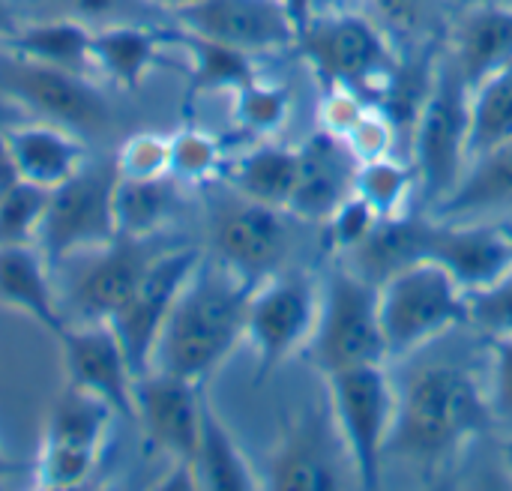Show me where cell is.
<instances>
[{"label": "cell", "mask_w": 512, "mask_h": 491, "mask_svg": "<svg viewBox=\"0 0 512 491\" xmlns=\"http://www.w3.org/2000/svg\"><path fill=\"white\" fill-rule=\"evenodd\" d=\"M492 342V411L495 420L512 429V339Z\"/></svg>", "instance_id": "cell-44"}, {"label": "cell", "mask_w": 512, "mask_h": 491, "mask_svg": "<svg viewBox=\"0 0 512 491\" xmlns=\"http://www.w3.org/2000/svg\"><path fill=\"white\" fill-rule=\"evenodd\" d=\"M426 261L441 264L468 294L512 273V225L483 219H435Z\"/></svg>", "instance_id": "cell-18"}, {"label": "cell", "mask_w": 512, "mask_h": 491, "mask_svg": "<svg viewBox=\"0 0 512 491\" xmlns=\"http://www.w3.org/2000/svg\"><path fill=\"white\" fill-rule=\"evenodd\" d=\"M192 474H195L198 489H264L261 474L252 468V462L240 450L237 438L231 435V429L213 408L210 396H204V405H201V435H198V450L192 459Z\"/></svg>", "instance_id": "cell-27"}, {"label": "cell", "mask_w": 512, "mask_h": 491, "mask_svg": "<svg viewBox=\"0 0 512 491\" xmlns=\"http://www.w3.org/2000/svg\"><path fill=\"white\" fill-rule=\"evenodd\" d=\"M114 168L129 180H159L171 177V135L135 132L123 138L114 153Z\"/></svg>", "instance_id": "cell-37"}, {"label": "cell", "mask_w": 512, "mask_h": 491, "mask_svg": "<svg viewBox=\"0 0 512 491\" xmlns=\"http://www.w3.org/2000/svg\"><path fill=\"white\" fill-rule=\"evenodd\" d=\"M411 153L417 186L429 207L441 204L471 165V87L444 51L411 129Z\"/></svg>", "instance_id": "cell-3"}, {"label": "cell", "mask_w": 512, "mask_h": 491, "mask_svg": "<svg viewBox=\"0 0 512 491\" xmlns=\"http://www.w3.org/2000/svg\"><path fill=\"white\" fill-rule=\"evenodd\" d=\"M18 474V462H12L3 450H0V486L6 483V480H12Z\"/></svg>", "instance_id": "cell-49"}, {"label": "cell", "mask_w": 512, "mask_h": 491, "mask_svg": "<svg viewBox=\"0 0 512 491\" xmlns=\"http://www.w3.org/2000/svg\"><path fill=\"white\" fill-rule=\"evenodd\" d=\"M444 54L474 90L489 75L512 63V3L474 0L459 6Z\"/></svg>", "instance_id": "cell-20"}, {"label": "cell", "mask_w": 512, "mask_h": 491, "mask_svg": "<svg viewBox=\"0 0 512 491\" xmlns=\"http://www.w3.org/2000/svg\"><path fill=\"white\" fill-rule=\"evenodd\" d=\"M0 93L21 105L33 120H48L78 135L99 132L111 123V108L90 75L66 72L0 54Z\"/></svg>", "instance_id": "cell-11"}, {"label": "cell", "mask_w": 512, "mask_h": 491, "mask_svg": "<svg viewBox=\"0 0 512 491\" xmlns=\"http://www.w3.org/2000/svg\"><path fill=\"white\" fill-rule=\"evenodd\" d=\"M468 324L489 339H512V273L468 294Z\"/></svg>", "instance_id": "cell-40"}, {"label": "cell", "mask_w": 512, "mask_h": 491, "mask_svg": "<svg viewBox=\"0 0 512 491\" xmlns=\"http://www.w3.org/2000/svg\"><path fill=\"white\" fill-rule=\"evenodd\" d=\"M168 42L183 48L189 57V90H186V105L195 102L204 93H234L243 84L258 78L255 54H246L240 48H231L225 42L198 36L192 30H168Z\"/></svg>", "instance_id": "cell-28"}, {"label": "cell", "mask_w": 512, "mask_h": 491, "mask_svg": "<svg viewBox=\"0 0 512 491\" xmlns=\"http://www.w3.org/2000/svg\"><path fill=\"white\" fill-rule=\"evenodd\" d=\"M18 180L45 192L66 183L87 162V147L78 132L48 120H21L0 132Z\"/></svg>", "instance_id": "cell-21"}, {"label": "cell", "mask_w": 512, "mask_h": 491, "mask_svg": "<svg viewBox=\"0 0 512 491\" xmlns=\"http://www.w3.org/2000/svg\"><path fill=\"white\" fill-rule=\"evenodd\" d=\"M201 258H204V252L195 246L159 249L150 258V264L144 267V273H141L138 285L132 288V294L126 297V303L111 315L108 327L120 339L135 375H144L153 369L162 327H165L183 285L201 264Z\"/></svg>", "instance_id": "cell-10"}, {"label": "cell", "mask_w": 512, "mask_h": 491, "mask_svg": "<svg viewBox=\"0 0 512 491\" xmlns=\"http://www.w3.org/2000/svg\"><path fill=\"white\" fill-rule=\"evenodd\" d=\"M204 384L150 369L135 378V417L150 453L192 465L201 435Z\"/></svg>", "instance_id": "cell-13"}, {"label": "cell", "mask_w": 512, "mask_h": 491, "mask_svg": "<svg viewBox=\"0 0 512 491\" xmlns=\"http://www.w3.org/2000/svg\"><path fill=\"white\" fill-rule=\"evenodd\" d=\"M225 171V150L216 135L186 126L171 135V177L177 183H207Z\"/></svg>", "instance_id": "cell-35"}, {"label": "cell", "mask_w": 512, "mask_h": 491, "mask_svg": "<svg viewBox=\"0 0 512 491\" xmlns=\"http://www.w3.org/2000/svg\"><path fill=\"white\" fill-rule=\"evenodd\" d=\"M294 51L309 63L324 87H351L369 102L393 75L399 57L390 36L372 15L330 9L309 18L294 39Z\"/></svg>", "instance_id": "cell-5"}, {"label": "cell", "mask_w": 512, "mask_h": 491, "mask_svg": "<svg viewBox=\"0 0 512 491\" xmlns=\"http://www.w3.org/2000/svg\"><path fill=\"white\" fill-rule=\"evenodd\" d=\"M387 357L402 360L468 324V291L435 261H420L378 285Z\"/></svg>", "instance_id": "cell-6"}, {"label": "cell", "mask_w": 512, "mask_h": 491, "mask_svg": "<svg viewBox=\"0 0 512 491\" xmlns=\"http://www.w3.org/2000/svg\"><path fill=\"white\" fill-rule=\"evenodd\" d=\"M432 210L438 219H483L512 213V138L474 156L459 186Z\"/></svg>", "instance_id": "cell-25"}, {"label": "cell", "mask_w": 512, "mask_h": 491, "mask_svg": "<svg viewBox=\"0 0 512 491\" xmlns=\"http://www.w3.org/2000/svg\"><path fill=\"white\" fill-rule=\"evenodd\" d=\"M378 213L357 195L351 192L321 225H324V246L333 255H351L378 225Z\"/></svg>", "instance_id": "cell-39"}, {"label": "cell", "mask_w": 512, "mask_h": 491, "mask_svg": "<svg viewBox=\"0 0 512 491\" xmlns=\"http://www.w3.org/2000/svg\"><path fill=\"white\" fill-rule=\"evenodd\" d=\"M48 192L33 183H12L0 192V249L36 246V231L42 222Z\"/></svg>", "instance_id": "cell-36"}, {"label": "cell", "mask_w": 512, "mask_h": 491, "mask_svg": "<svg viewBox=\"0 0 512 491\" xmlns=\"http://www.w3.org/2000/svg\"><path fill=\"white\" fill-rule=\"evenodd\" d=\"M303 354L324 378L354 366L387 363L378 285L348 264L333 270L321 285L315 330Z\"/></svg>", "instance_id": "cell-4"}, {"label": "cell", "mask_w": 512, "mask_h": 491, "mask_svg": "<svg viewBox=\"0 0 512 491\" xmlns=\"http://www.w3.org/2000/svg\"><path fill=\"white\" fill-rule=\"evenodd\" d=\"M447 3H456V6H465V3H474V0H447Z\"/></svg>", "instance_id": "cell-52"}, {"label": "cell", "mask_w": 512, "mask_h": 491, "mask_svg": "<svg viewBox=\"0 0 512 491\" xmlns=\"http://www.w3.org/2000/svg\"><path fill=\"white\" fill-rule=\"evenodd\" d=\"M180 195L174 177L129 180L117 174L114 186V228L117 237L153 240L177 213Z\"/></svg>", "instance_id": "cell-31"}, {"label": "cell", "mask_w": 512, "mask_h": 491, "mask_svg": "<svg viewBox=\"0 0 512 491\" xmlns=\"http://www.w3.org/2000/svg\"><path fill=\"white\" fill-rule=\"evenodd\" d=\"M0 48L21 57V60H30V63L93 75V57H90L93 27L87 21L75 18V15L18 24L0 42Z\"/></svg>", "instance_id": "cell-26"}, {"label": "cell", "mask_w": 512, "mask_h": 491, "mask_svg": "<svg viewBox=\"0 0 512 491\" xmlns=\"http://www.w3.org/2000/svg\"><path fill=\"white\" fill-rule=\"evenodd\" d=\"M159 249L153 240H129L114 237L105 246L78 252V267L72 282L66 285V318L69 324L84 321H111V315L126 303L132 288L138 285L144 267Z\"/></svg>", "instance_id": "cell-14"}, {"label": "cell", "mask_w": 512, "mask_h": 491, "mask_svg": "<svg viewBox=\"0 0 512 491\" xmlns=\"http://www.w3.org/2000/svg\"><path fill=\"white\" fill-rule=\"evenodd\" d=\"M147 6H159V9H168L171 15L177 12V9H183V6H192V3H198V0H144Z\"/></svg>", "instance_id": "cell-50"}, {"label": "cell", "mask_w": 512, "mask_h": 491, "mask_svg": "<svg viewBox=\"0 0 512 491\" xmlns=\"http://www.w3.org/2000/svg\"><path fill=\"white\" fill-rule=\"evenodd\" d=\"M512 138V63L471 90V159Z\"/></svg>", "instance_id": "cell-32"}, {"label": "cell", "mask_w": 512, "mask_h": 491, "mask_svg": "<svg viewBox=\"0 0 512 491\" xmlns=\"http://www.w3.org/2000/svg\"><path fill=\"white\" fill-rule=\"evenodd\" d=\"M102 456L87 453V450H72V447H57V444H42L36 465H33V483L42 489H75L84 486Z\"/></svg>", "instance_id": "cell-38"}, {"label": "cell", "mask_w": 512, "mask_h": 491, "mask_svg": "<svg viewBox=\"0 0 512 491\" xmlns=\"http://www.w3.org/2000/svg\"><path fill=\"white\" fill-rule=\"evenodd\" d=\"M504 3H512V0H504Z\"/></svg>", "instance_id": "cell-53"}, {"label": "cell", "mask_w": 512, "mask_h": 491, "mask_svg": "<svg viewBox=\"0 0 512 491\" xmlns=\"http://www.w3.org/2000/svg\"><path fill=\"white\" fill-rule=\"evenodd\" d=\"M0 306L30 318L54 339L69 327L63 300L51 279V261L39 246L0 249Z\"/></svg>", "instance_id": "cell-22"}, {"label": "cell", "mask_w": 512, "mask_h": 491, "mask_svg": "<svg viewBox=\"0 0 512 491\" xmlns=\"http://www.w3.org/2000/svg\"><path fill=\"white\" fill-rule=\"evenodd\" d=\"M15 27H18V18H15V12H12V6H9L6 0H0V42H3Z\"/></svg>", "instance_id": "cell-48"}, {"label": "cell", "mask_w": 512, "mask_h": 491, "mask_svg": "<svg viewBox=\"0 0 512 491\" xmlns=\"http://www.w3.org/2000/svg\"><path fill=\"white\" fill-rule=\"evenodd\" d=\"M435 219H426L420 213H399V216H384L372 228V234L348 255V267L366 276L369 282L381 285L399 270L426 261L429 252V237H432Z\"/></svg>", "instance_id": "cell-24"}, {"label": "cell", "mask_w": 512, "mask_h": 491, "mask_svg": "<svg viewBox=\"0 0 512 491\" xmlns=\"http://www.w3.org/2000/svg\"><path fill=\"white\" fill-rule=\"evenodd\" d=\"M168 45V30L147 27L138 21H114L93 27V72L105 75L123 90H138L147 75L162 63V51Z\"/></svg>", "instance_id": "cell-23"}, {"label": "cell", "mask_w": 512, "mask_h": 491, "mask_svg": "<svg viewBox=\"0 0 512 491\" xmlns=\"http://www.w3.org/2000/svg\"><path fill=\"white\" fill-rule=\"evenodd\" d=\"M114 186V159H87L78 174L48 192L36 231V246L51 261V267L75 258L78 252L105 246L117 237Z\"/></svg>", "instance_id": "cell-8"}, {"label": "cell", "mask_w": 512, "mask_h": 491, "mask_svg": "<svg viewBox=\"0 0 512 491\" xmlns=\"http://www.w3.org/2000/svg\"><path fill=\"white\" fill-rule=\"evenodd\" d=\"M324 381L330 390L327 402L348 450L351 471L357 474V483L363 489H378L399 393L393 390L384 363L354 366Z\"/></svg>", "instance_id": "cell-7"}, {"label": "cell", "mask_w": 512, "mask_h": 491, "mask_svg": "<svg viewBox=\"0 0 512 491\" xmlns=\"http://www.w3.org/2000/svg\"><path fill=\"white\" fill-rule=\"evenodd\" d=\"M396 123L372 102L366 108V114L348 129V135L342 138L348 144V150L354 153L357 162H369V159H381L393 153L396 144Z\"/></svg>", "instance_id": "cell-42"}, {"label": "cell", "mask_w": 512, "mask_h": 491, "mask_svg": "<svg viewBox=\"0 0 512 491\" xmlns=\"http://www.w3.org/2000/svg\"><path fill=\"white\" fill-rule=\"evenodd\" d=\"M297 156V183L285 210L303 222H324L354 192L360 162L354 159L348 144L327 129L309 135L297 147Z\"/></svg>", "instance_id": "cell-19"}, {"label": "cell", "mask_w": 512, "mask_h": 491, "mask_svg": "<svg viewBox=\"0 0 512 491\" xmlns=\"http://www.w3.org/2000/svg\"><path fill=\"white\" fill-rule=\"evenodd\" d=\"M72 15L87 21V24H114V21H129V9L132 3H144V0H66Z\"/></svg>", "instance_id": "cell-45"}, {"label": "cell", "mask_w": 512, "mask_h": 491, "mask_svg": "<svg viewBox=\"0 0 512 491\" xmlns=\"http://www.w3.org/2000/svg\"><path fill=\"white\" fill-rule=\"evenodd\" d=\"M60 360L66 372V384L87 390L108 402L120 420L135 417V372L129 357L105 321L69 324L60 336Z\"/></svg>", "instance_id": "cell-16"}, {"label": "cell", "mask_w": 512, "mask_h": 491, "mask_svg": "<svg viewBox=\"0 0 512 491\" xmlns=\"http://www.w3.org/2000/svg\"><path fill=\"white\" fill-rule=\"evenodd\" d=\"M177 27L246 54L294 48L297 24L282 0H198L174 12Z\"/></svg>", "instance_id": "cell-17"}, {"label": "cell", "mask_w": 512, "mask_h": 491, "mask_svg": "<svg viewBox=\"0 0 512 491\" xmlns=\"http://www.w3.org/2000/svg\"><path fill=\"white\" fill-rule=\"evenodd\" d=\"M417 189V171L414 165L399 162L393 153L381 159H369L357 165L354 192L384 219L405 213V204L411 201V192Z\"/></svg>", "instance_id": "cell-33"}, {"label": "cell", "mask_w": 512, "mask_h": 491, "mask_svg": "<svg viewBox=\"0 0 512 491\" xmlns=\"http://www.w3.org/2000/svg\"><path fill=\"white\" fill-rule=\"evenodd\" d=\"M285 213L288 210L282 207L240 198V204L228 207L213 225L216 261L249 285L279 273L291 249V228Z\"/></svg>", "instance_id": "cell-15"}, {"label": "cell", "mask_w": 512, "mask_h": 491, "mask_svg": "<svg viewBox=\"0 0 512 491\" xmlns=\"http://www.w3.org/2000/svg\"><path fill=\"white\" fill-rule=\"evenodd\" d=\"M321 285L303 270H279L261 279L249 297L246 342L255 351V384L273 378V372L306 348L318 318Z\"/></svg>", "instance_id": "cell-9"}, {"label": "cell", "mask_w": 512, "mask_h": 491, "mask_svg": "<svg viewBox=\"0 0 512 491\" xmlns=\"http://www.w3.org/2000/svg\"><path fill=\"white\" fill-rule=\"evenodd\" d=\"M372 18L384 27L387 36L399 39H420L432 27L435 3L438 0H366Z\"/></svg>", "instance_id": "cell-41"}, {"label": "cell", "mask_w": 512, "mask_h": 491, "mask_svg": "<svg viewBox=\"0 0 512 491\" xmlns=\"http://www.w3.org/2000/svg\"><path fill=\"white\" fill-rule=\"evenodd\" d=\"M21 120H30V114L21 105H15L12 99H6L0 93V132L9 129V126H15V123H21Z\"/></svg>", "instance_id": "cell-47"}, {"label": "cell", "mask_w": 512, "mask_h": 491, "mask_svg": "<svg viewBox=\"0 0 512 491\" xmlns=\"http://www.w3.org/2000/svg\"><path fill=\"white\" fill-rule=\"evenodd\" d=\"M342 456L348 450L336 429L330 402L309 405L282 423L279 441L273 444L261 486L264 489L330 491L345 483Z\"/></svg>", "instance_id": "cell-12"}, {"label": "cell", "mask_w": 512, "mask_h": 491, "mask_svg": "<svg viewBox=\"0 0 512 491\" xmlns=\"http://www.w3.org/2000/svg\"><path fill=\"white\" fill-rule=\"evenodd\" d=\"M252 288L216 258H201L162 327L153 369L207 384L246 342Z\"/></svg>", "instance_id": "cell-2"}, {"label": "cell", "mask_w": 512, "mask_h": 491, "mask_svg": "<svg viewBox=\"0 0 512 491\" xmlns=\"http://www.w3.org/2000/svg\"><path fill=\"white\" fill-rule=\"evenodd\" d=\"M282 3H285L288 15L294 18L297 30H300L309 18H315V15H321V12L336 9V3H339V0H282Z\"/></svg>", "instance_id": "cell-46"}, {"label": "cell", "mask_w": 512, "mask_h": 491, "mask_svg": "<svg viewBox=\"0 0 512 491\" xmlns=\"http://www.w3.org/2000/svg\"><path fill=\"white\" fill-rule=\"evenodd\" d=\"M114 417L117 414L108 402L66 384L45 417L42 444H57V447H72L102 456Z\"/></svg>", "instance_id": "cell-30"}, {"label": "cell", "mask_w": 512, "mask_h": 491, "mask_svg": "<svg viewBox=\"0 0 512 491\" xmlns=\"http://www.w3.org/2000/svg\"><path fill=\"white\" fill-rule=\"evenodd\" d=\"M504 462H507V468H510L512 474V438L504 444Z\"/></svg>", "instance_id": "cell-51"}, {"label": "cell", "mask_w": 512, "mask_h": 491, "mask_svg": "<svg viewBox=\"0 0 512 491\" xmlns=\"http://www.w3.org/2000/svg\"><path fill=\"white\" fill-rule=\"evenodd\" d=\"M495 423L492 399L471 369L456 363H429L405 381L396 399L387 459L435 471L450 465Z\"/></svg>", "instance_id": "cell-1"}, {"label": "cell", "mask_w": 512, "mask_h": 491, "mask_svg": "<svg viewBox=\"0 0 512 491\" xmlns=\"http://www.w3.org/2000/svg\"><path fill=\"white\" fill-rule=\"evenodd\" d=\"M297 165H300L297 147L270 141L237 156L231 165H225L222 174L228 177V183L237 189L240 198L285 210L297 183Z\"/></svg>", "instance_id": "cell-29"}, {"label": "cell", "mask_w": 512, "mask_h": 491, "mask_svg": "<svg viewBox=\"0 0 512 491\" xmlns=\"http://www.w3.org/2000/svg\"><path fill=\"white\" fill-rule=\"evenodd\" d=\"M369 105H372V102H369L363 93L351 90V87H342V84L324 87V99H321V111H318L321 129H327V132L345 138L348 129L366 114Z\"/></svg>", "instance_id": "cell-43"}, {"label": "cell", "mask_w": 512, "mask_h": 491, "mask_svg": "<svg viewBox=\"0 0 512 491\" xmlns=\"http://www.w3.org/2000/svg\"><path fill=\"white\" fill-rule=\"evenodd\" d=\"M234 96V120L243 132H255V135H273L285 126L288 114H291V102L294 93L285 84L276 81H264L261 75L249 84H243L240 90L231 93Z\"/></svg>", "instance_id": "cell-34"}]
</instances>
